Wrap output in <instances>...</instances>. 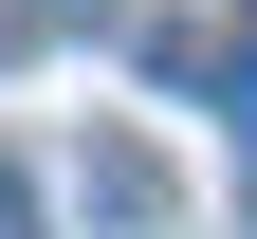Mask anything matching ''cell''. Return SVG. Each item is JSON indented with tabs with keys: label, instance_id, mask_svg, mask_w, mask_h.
<instances>
[{
	"label": "cell",
	"instance_id": "1",
	"mask_svg": "<svg viewBox=\"0 0 257 239\" xmlns=\"http://www.w3.org/2000/svg\"><path fill=\"white\" fill-rule=\"evenodd\" d=\"M0 19H19V37H74V19H110V0H0Z\"/></svg>",
	"mask_w": 257,
	"mask_h": 239
},
{
	"label": "cell",
	"instance_id": "2",
	"mask_svg": "<svg viewBox=\"0 0 257 239\" xmlns=\"http://www.w3.org/2000/svg\"><path fill=\"white\" fill-rule=\"evenodd\" d=\"M220 111H239V166H257V55H239V92H220Z\"/></svg>",
	"mask_w": 257,
	"mask_h": 239
}]
</instances>
